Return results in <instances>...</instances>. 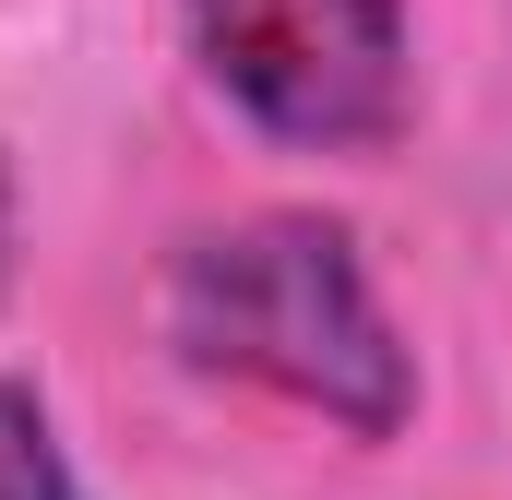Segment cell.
<instances>
[{"label": "cell", "mask_w": 512, "mask_h": 500, "mask_svg": "<svg viewBox=\"0 0 512 500\" xmlns=\"http://www.w3.org/2000/svg\"><path fill=\"white\" fill-rule=\"evenodd\" d=\"M155 322H167L179 370L251 381L346 441H393L417 417V346L370 286V250H358V227H334L310 203L191 227L167 250Z\"/></svg>", "instance_id": "1"}, {"label": "cell", "mask_w": 512, "mask_h": 500, "mask_svg": "<svg viewBox=\"0 0 512 500\" xmlns=\"http://www.w3.org/2000/svg\"><path fill=\"white\" fill-rule=\"evenodd\" d=\"M203 84L286 155H382L417 120L405 0H179Z\"/></svg>", "instance_id": "2"}, {"label": "cell", "mask_w": 512, "mask_h": 500, "mask_svg": "<svg viewBox=\"0 0 512 500\" xmlns=\"http://www.w3.org/2000/svg\"><path fill=\"white\" fill-rule=\"evenodd\" d=\"M0 500H84L72 453H60L48 393H36V381H12V370H0Z\"/></svg>", "instance_id": "3"}, {"label": "cell", "mask_w": 512, "mask_h": 500, "mask_svg": "<svg viewBox=\"0 0 512 500\" xmlns=\"http://www.w3.org/2000/svg\"><path fill=\"white\" fill-rule=\"evenodd\" d=\"M12 250H24V215H12V155H0V298H12Z\"/></svg>", "instance_id": "4"}]
</instances>
